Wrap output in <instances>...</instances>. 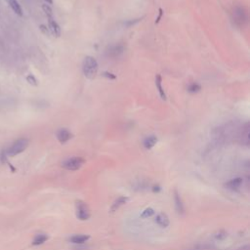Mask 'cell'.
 I'll list each match as a JSON object with an SVG mask.
<instances>
[{"label":"cell","mask_w":250,"mask_h":250,"mask_svg":"<svg viewBox=\"0 0 250 250\" xmlns=\"http://www.w3.org/2000/svg\"><path fill=\"white\" fill-rule=\"evenodd\" d=\"M85 160L84 158L82 157H79V156H76V157H72V158H68L67 159L66 161L63 162V167L67 170H71V171H75V170H78L80 168L83 164H84Z\"/></svg>","instance_id":"cell-3"},{"label":"cell","mask_w":250,"mask_h":250,"mask_svg":"<svg viewBox=\"0 0 250 250\" xmlns=\"http://www.w3.org/2000/svg\"><path fill=\"white\" fill-rule=\"evenodd\" d=\"M162 15H163V10L161 8H159V14H158V16H157L156 20V24L159 23V21H160L161 18H162Z\"/></svg>","instance_id":"cell-21"},{"label":"cell","mask_w":250,"mask_h":250,"mask_svg":"<svg viewBox=\"0 0 250 250\" xmlns=\"http://www.w3.org/2000/svg\"><path fill=\"white\" fill-rule=\"evenodd\" d=\"M200 89H201L200 85L197 84V83H193V84L189 85V88H188L189 92H191V93H197V92H198Z\"/></svg>","instance_id":"cell-17"},{"label":"cell","mask_w":250,"mask_h":250,"mask_svg":"<svg viewBox=\"0 0 250 250\" xmlns=\"http://www.w3.org/2000/svg\"><path fill=\"white\" fill-rule=\"evenodd\" d=\"M48 239V237L46 234H43V233H40V234H37L35 236V237L33 238L32 241V244L33 245H40V244L44 243Z\"/></svg>","instance_id":"cell-14"},{"label":"cell","mask_w":250,"mask_h":250,"mask_svg":"<svg viewBox=\"0 0 250 250\" xmlns=\"http://www.w3.org/2000/svg\"><path fill=\"white\" fill-rule=\"evenodd\" d=\"M98 68H99V66L96 59L91 56L85 57L83 61V66H82L83 74L85 75V77H87L88 79H93L98 72Z\"/></svg>","instance_id":"cell-1"},{"label":"cell","mask_w":250,"mask_h":250,"mask_svg":"<svg viewBox=\"0 0 250 250\" xmlns=\"http://www.w3.org/2000/svg\"><path fill=\"white\" fill-rule=\"evenodd\" d=\"M27 81L31 84V85H32V86H37V79L34 77V75H32V74H29V75H28L27 76Z\"/></svg>","instance_id":"cell-19"},{"label":"cell","mask_w":250,"mask_h":250,"mask_svg":"<svg viewBox=\"0 0 250 250\" xmlns=\"http://www.w3.org/2000/svg\"><path fill=\"white\" fill-rule=\"evenodd\" d=\"M103 75L104 76H106V77H108V78H111V79H116V75H113L112 73H111V72H104L103 73Z\"/></svg>","instance_id":"cell-22"},{"label":"cell","mask_w":250,"mask_h":250,"mask_svg":"<svg viewBox=\"0 0 250 250\" xmlns=\"http://www.w3.org/2000/svg\"><path fill=\"white\" fill-rule=\"evenodd\" d=\"M156 88L158 89V92H159V95H160V97L162 100H166V95L164 93V90L162 88V78H161V75L160 74H156Z\"/></svg>","instance_id":"cell-10"},{"label":"cell","mask_w":250,"mask_h":250,"mask_svg":"<svg viewBox=\"0 0 250 250\" xmlns=\"http://www.w3.org/2000/svg\"><path fill=\"white\" fill-rule=\"evenodd\" d=\"M153 214H154V210L151 207H149V208L144 210L143 213L141 214V217L142 218H149V217H152Z\"/></svg>","instance_id":"cell-16"},{"label":"cell","mask_w":250,"mask_h":250,"mask_svg":"<svg viewBox=\"0 0 250 250\" xmlns=\"http://www.w3.org/2000/svg\"><path fill=\"white\" fill-rule=\"evenodd\" d=\"M238 250H248V247L246 246V247H245V249H244V248H241V249H238Z\"/></svg>","instance_id":"cell-26"},{"label":"cell","mask_w":250,"mask_h":250,"mask_svg":"<svg viewBox=\"0 0 250 250\" xmlns=\"http://www.w3.org/2000/svg\"><path fill=\"white\" fill-rule=\"evenodd\" d=\"M76 216L79 220H81V221H85V220L89 219L90 217L89 208L86 204L82 201L76 202Z\"/></svg>","instance_id":"cell-4"},{"label":"cell","mask_w":250,"mask_h":250,"mask_svg":"<svg viewBox=\"0 0 250 250\" xmlns=\"http://www.w3.org/2000/svg\"><path fill=\"white\" fill-rule=\"evenodd\" d=\"M127 197H118L116 200V202L113 203V205H112V211H114V210H116V209H118L119 207H120L121 205H123V204L125 203L127 201Z\"/></svg>","instance_id":"cell-15"},{"label":"cell","mask_w":250,"mask_h":250,"mask_svg":"<svg viewBox=\"0 0 250 250\" xmlns=\"http://www.w3.org/2000/svg\"><path fill=\"white\" fill-rule=\"evenodd\" d=\"M243 182L242 178H234V179H232L230 180L229 182H227L225 184V187L229 189H232V191H234V189H239V187L241 186V184Z\"/></svg>","instance_id":"cell-8"},{"label":"cell","mask_w":250,"mask_h":250,"mask_svg":"<svg viewBox=\"0 0 250 250\" xmlns=\"http://www.w3.org/2000/svg\"><path fill=\"white\" fill-rule=\"evenodd\" d=\"M154 221H156V223L161 228H167L170 224L169 218L165 213H159L156 217V220H154Z\"/></svg>","instance_id":"cell-7"},{"label":"cell","mask_w":250,"mask_h":250,"mask_svg":"<svg viewBox=\"0 0 250 250\" xmlns=\"http://www.w3.org/2000/svg\"><path fill=\"white\" fill-rule=\"evenodd\" d=\"M48 19H49L48 23H49L50 31H51V33L53 34L54 36L60 37V35H61V28H60V26L53 18H48Z\"/></svg>","instance_id":"cell-5"},{"label":"cell","mask_w":250,"mask_h":250,"mask_svg":"<svg viewBox=\"0 0 250 250\" xmlns=\"http://www.w3.org/2000/svg\"><path fill=\"white\" fill-rule=\"evenodd\" d=\"M88 239H89L88 236H84V234H75V236H73L71 238V241L72 243H75V244H81V243H84L85 241H87Z\"/></svg>","instance_id":"cell-13"},{"label":"cell","mask_w":250,"mask_h":250,"mask_svg":"<svg viewBox=\"0 0 250 250\" xmlns=\"http://www.w3.org/2000/svg\"><path fill=\"white\" fill-rule=\"evenodd\" d=\"M157 143V138L156 136H149L145 139L144 141V147L148 149H151L152 148H153L156 146V144Z\"/></svg>","instance_id":"cell-11"},{"label":"cell","mask_w":250,"mask_h":250,"mask_svg":"<svg viewBox=\"0 0 250 250\" xmlns=\"http://www.w3.org/2000/svg\"><path fill=\"white\" fill-rule=\"evenodd\" d=\"M140 21H141V19H136L135 21H129V22L126 23V26H127V27H131L132 24H135L138 23V22H140Z\"/></svg>","instance_id":"cell-23"},{"label":"cell","mask_w":250,"mask_h":250,"mask_svg":"<svg viewBox=\"0 0 250 250\" xmlns=\"http://www.w3.org/2000/svg\"><path fill=\"white\" fill-rule=\"evenodd\" d=\"M57 138L58 140L60 141V143H62V144H64V143H67L69 139L72 138V134L71 132L68 131V129H60L59 131L57 132Z\"/></svg>","instance_id":"cell-6"},{"label":"cell","mask_w":250,"mask_h":250,"mask_svg":"<svg viewBox=\"0 0 250 250\" xmlns=\"http://www.w3.org/2000/svg\"><path fill=\"white\" fill-rule=\"evenodd\" d=\"M7 2L9 4L10 8H11L13 11L18 15V16H20V17L23 16V9H22L21 5H20V3L17 1V0H7Z\"/></svg>","instance_id":"cell-9"},{"label":"cell","mask_w":250,"mask_h":250,"mask_svg":"<svg viewBox=\"0 0 250 250\" xmlns=\"http://www.w3.org/2000/svg\"><path fill=\"white\" fill-rule=\"evenodd\" d=\"M40 29L42 31V32H44L45 34H46V35H49V31H48V28L45 27V26L41 24V26H40Z\"/></svg>","instance_id":"cell-24"},{"label":"cell","mask_w":250,"mask_h":250,"mask_svg":"<svg viewBox=\"0 0 250 250\" xmlns=\"http://www.w3.org/2000/svg\"><path fill=\"white\" fill-rule=\"evenodd\" d=\"M42 9H43V11L45 12V14L47 15V17H48V18H53L52 9H51V7L49 6V5H47V4H43V5H42Z\"/></svg>","instance_id":"cell-18"},{"label":"cell","mask_w":250,"mask_h":250,"mask_svg":"<svg viewBox=\"0 0 250 250\" xmlns=\"http://www.w3.org/2000/svg\"><path fill=\"white\" fill-rule=\"evenodd\" d=\"M113 54H114V56H118L119 54H121L123 52V47L122 46H116V47H114L113 49Z\"/></svg>","instance_id":"cell-20"},{"label":"cell","mask_w":250,"mask_h":250,"mask_svg":"<svg viewBox=\"0 0 250 250\" xmlns=\"http://www.w3.org/2000/svg\"><path fill=\"white\" fill-rule=\"evenodd\" d=\"M28 146V140L26 138H21L16 140L12 145L7 149V156H15L17 154H20L21 153H23L24 149H26Z\"/></svg>","instance_id":"cell-2"},{"label":"cell","mask_w":250,"mask_h":250,"mask_svg":"<svg viewBox=\"0 0 250 250\" xmlns=\"http://www.w3.org/2000/svg\"><path fill=\"white\" fill-rule=\"evenodd\" d=\"M45 1H46L47 3H49V4H52L53 3V0H45Z\"/></svg>","instance_id":"cell-25"},{"label":"cell","mask_w":250,"mask_h":250,"mask_svg":"<svg viewBox=\"0 0 250 250\" xmlns=\"http://www.w3.org/2000/svg\"><path fill=\"white\" fill-rule=\"evenodd\" d=\"M174 200H175V206H176L177 211L179 213H183L184 212V205L182 203L181 197H180V196L176 191L174 192Z\"/></svg>","instance_id":"cell-12"}]
</instances>
